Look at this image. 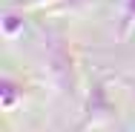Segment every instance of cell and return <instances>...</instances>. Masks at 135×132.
Segmentation results:
<instances>
[{
	"instance_id": "6da1fadb",
	"label": "cell",
	"mask_w": 135,
	"mask_h": 132,
	"mask_svg": "<svg viewBox=\"0 0 135 132\" xmlns=\"http://www.w3.org/2000/svg\"><path fill=\"white\" fill-rule=\"evenodd\" d=\"M129 14H135V0H129Z\"/></svg>"
}]
</instances>
